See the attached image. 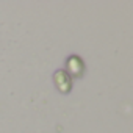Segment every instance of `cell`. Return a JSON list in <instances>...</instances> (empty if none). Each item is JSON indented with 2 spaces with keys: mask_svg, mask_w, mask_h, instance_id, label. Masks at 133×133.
Instances as JSON below:
<instances>
[{
  "mask_svg": "<svg viewBox=\"0 0 133 133\" xmlns=\"http://www.w3.org/2000/svg\"><path fill=\"white\" fill-rule=\"evenodd\" d=\"M53 83L58 92H61L63 96L69 94L72 91V78L64 69H58L53 72Z\"/></svg>",
  "mask_w": 133,
  "mask_h": 133,
  "instance_id": "2",
  "label": "cell"
},
{
  "mask_svg": "<svg viewBox=\"0 0 133 133\" xmlns=\"http://www.w3.org/2000/svg\"><path fill=\"white\" fill-rule=\"evenodd\" d=\"M64 66H66L64 71L71 75V78H80V77H83L85 69H86L85 61H83V58L80 55H69L68 58H66V64Z\"/></svg>",
  "mask_w": 133,
  "mask_h": 133,
  "instance_id": "1",
  "label": "cell"
}]
</instances>
